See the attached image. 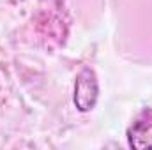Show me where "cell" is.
Segmentation results:
<instances>
[{"label": "cell", "mask_w": 152, "mask_h": 150, "mask_svg": "<svg viewBox=\"0 0 152 150\" xmlns=\"http://www.w3.org/2000/svg\"><path fill=\"white\" fill-rule=\"evenodd\" d=\"M127 143L133 150H152V110L142 111L127 129Z\"/></svg>", "instance_id": "7a4b0ae2"}, {"label": "cell", "mask_w": 152, "mask_h": 150, "mask_svg": "<svg viewBox=\"0 0 152 150\" xmlns=\"http://www.w3.org/2000/svg\"><path fill=\"white\" fill-rule=\"evenodd\" d=\"M97 95H99V85H97V78L96 73L90 67H83L78 76H76L75 83V104L80 111H90L96 103H97Z\"/></svg>", "instance_id": "6da1fadb"}]
</instances>
